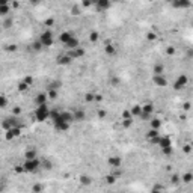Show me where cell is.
<instances>
[{
	"label": "cell",
	"instance_id": "obj_3",
	"mask_svg": "<svg viewBox=\"0 0 193 193\" xmlns=\"http://www.w3.org/2000/svg\"><path fill=\"white\" fill-rule=\"evenodd\" d=\"M53 41H55V39H53V32L48 30V29L42 32L41 36H39V42L42 44V47H44V48L51 47V45H53Z\"/></svg>",
	"mask_w": 193,
	"mask_h": 193
},
{
	"label": "cell",
	"instance_id": "obj_27",
	"mask_svg": "<svg viewBox=\"0 0 193 193\" xmlns=\"http://www.w3.org/2000/svg\"><path fill=\"white\" fill-rule=\"evenodd\" d=\"M160 127H162V119H158V118L151 119V128L153 130H160Z\"/></svg>",
	"mask_w": 193,
	"mask_h": 193
},
{
	"label": "cell",
	"instance_id": "obj_26",
	"mask_svg": "<svg viewBox=\"0 0 193 193\" xmlns=\"http://www.w3.org/2000/svg\"><path fill=\"white\" fill-rule=\"evenodd\" d=\"M41 169H44V170H51L53 169V163L50 162V160H41Z\"/></svg>",
	"mask_w": 193,
	"mask_h": 193
},
{
	"label": "cell",
	"instance_id": "obj_42",
	"mask_svg": "<svg viewBox=\"0 0 193 193\" xmlns=\"http://www.w3.org/2000/svg\"><path fill=\"white\" fill-rule=\"evenodd\" d=\"M42 190H44L42 184H33V186H32V192H33V193H41Z\"/></svg>",
	"mask_w": 193,
	"mask_h": 193
},
{
	"label": "cell",
	"instance_id": "obj_63",
	"mask_svg": "<svg viewBox=\"0 0 193 193\" xmlns=\"http://www.w3.org/2000/svg\"><path fill=\"white\" fill-rule=\"evenodd\" d=\"M9 2H8V0H0V5H8Z\"/></svg>",
	"mask_w": 193,
	"mask_h": 193
},
{
	"label": "cell",
	"instance_id": "obj_33",
	"mask_svg": "<svg viewBox=\"0 0 193 193\" xmlns=\"http://www.w3.org/2000/svg\"><path fill=\"white\" fill-rule=\"evenodd\" d=\"M98 39H100V33H98L97 30H92L91 33H89V41H91V42H97Z\"/></svg>",
	"mask_w": 193,
	"mask_h": 193
},
{
	"label": "cell",
	"instance_id": "obj_52",
	"mask_svg": "<svg viewBox=\"0 0 193 193\" xmlns=\"http://www.w3.org/2000/svg\"><path fill=\"white\" fill-rule=\"evenodd\" d=\"M122 119H131V113H130V110H124L122 112Z\"/></svg>",
	"mask_w": 193,
	"mask_h": 193
},
{
	"label": "cell",
	"instance_id": "obj_25",
	"mask_svg": "<svg viewBox=\"0 0 193 193\" xmlns=\"http://www.w3.org/2000/svg\"><path fill=\"white\" fill-rule=\"evenodd\" d=\"M181 178V183H184V184H190L192 181H193V174L192 172H186L183 177H180Z\"/></svg>",
	"mask_w": 193,
	"mask_h": 193
},
{
	"label": "cell",
	"instance_id": "obj_35",
	"mask_svg": "<svg viewBox=\"0 0 193 193\" xmlns=\"http://www.w3.org/2000/svg\"><path fill=\"white\" fill-rule=\"evenodd\" d=\"M170 184H174V186H177V184H180L181 183V178H180V175L178 174H174L172 177H170Z\"/></svg>",
	"mask_w": 193,
	"mask_h": 193
},
{
	"label": "cell",
	"instance_id": "obj_31",
	"mask_svg": "<svg viewBox=\"0 0 193 193\" xmlns=\"http://www.w3.org/2000/svg\"><path fill=\"white\" fill-rule=\"evenodd\" d=\"M57 95H59L57 89H50V88H48V91H47V97H48L50 100H56V98H57Z\"/></svg>",
	"mask_w": 193,
	"mask_h": 193
},
{
	"label": "cell",
	"instance_id": "obj_50",
	"mask_svg": "<svg viewBox=\"0 0 193 193\" xmlns=\"http://www.w3.org/2000/svg\"><path fill=\"white\" fill-rule=\"evenodd\" d=\"M97 116H98V118H100V119H104V118L107 116V112H106L104 109H100L98 112H97Z\"/></svg>",
	"mask_w": 193,
	"mask_h": 193
},
{
	"label": "cell",
	"instance_id": "obj_17",
	"mask_svg": "<svg viewBox=\"0 0 193 193\" xmlns=\"http://www.w3.org/2000/svg\"><path fill=\"white\" fill-rule=\"evenodd\" d=\"M142 113L151 116V115L154 113V104H153V103H145V104L142 106Z\"/></svg>",
	"mask_w": 193,
	"mask_h": 193
},
{
	"label": "cell",
	"instance_id": "obj_44",
	"mask_svg": "<svg viewBox=\"0 0 193 193\" xmlns=\"http://www.w3.org/2000/svg\"><path fill=\"white\" fill-rule=\"evenodd\" d=\"M149 193H163V187L160 186V184H155L153 189H151V192Z\"/></svg>",
	"mask_w": 193,
	"mask_h": 193
},
{
	"label": "cell",
	"instance_id": "obj_13",
	"mask_svg": "<svg viewBox=\"0 0 193 193\" xmlns=\"http://www.w3.org/2000/svg\"><path fill=\"white\" fill-rule=\"evenodd\" d=\"M47 100H48V97H47V92H39L36 97H35V104L36 106H42V104H47Z\"/></svg>",
	"mask_w": 193,
	"mask_h": 193
},
{
	"label": "cell",
	"instance_id": "obj_14",
	"mask_svg": "<svg viewBox=\"0 0 193 193\" xmlns=\"http://www.w3.org/2000/svg\"><path fill=\"white\" fill-rule=\"evenodd\" d=\"M71 62H72V59H71L68 55L57 56V59H56V63H57V65H62V67H67V65H70Z\"/></svg>",
	"mask_w": 193,
	"mask_h": 193
},
{
	"label": "cell",
	"instance_id": "obj_34",
	"mask_svg": "<svg viewBox=\"0 0 193 193\" xmlns=\"http://www.w3.org/2000/svg\"><path fill=\"white\" fill-rule=\"evenodd\" d=\"M8 106V97L5 94H0V109H5Z\"/></svg>",
	"mask_w": 193,
	"mask_h": 193
},
{
	"label": "cell",
	"instance_id": "obj_45",
	"mask_svg": "<svg viewBox=\"0 0 193 193\" xmlns=\"http://www.w3.org/2000/svg\"><path fill=\"white\" fill-rule=\"evenodd\" d=\"M23 82H24V83L27 84V86L30 88L32 84H33V77H32V76H26V77L23 79Z\"/></svg>",
	"mask_w": 193,
	"mask_h": 193
},
{
	"label": "cell",
	"instance_id": "obj_49",
	"mask_svg": "<svg viewBox=\"0 0 193 193\" xmlns=\"http://www.w3.org/2000/svg\"><path fill=\"white\" fill-rule=\"evenodd\" d=\"M62 86V83L59 82V80H55V82H51V84H50V89H59Z\"/></svg>",
	"mask_w": 193,
	"mask_h": 193
},
{
	"label": "cell",
	"instance_id": "obj_62",
	"mask_svg": "<svg viewBox=\"0 0 193 193\" xmlns=\"http://www.w3.org/2000/svg\"><path fill=\"white\" fill-rule=\"evenodd\" d=\"M18 6H20L18 2H12V8H18Z\"/></svg>",
	"mask_w": 193,
	"mask_h": 193
},
{
	"label": "cell",
	"instance_id": "obj_30",
	"mask_svg": "<svg viewBox=\"0 0 193 193\" xmlns=\"http://www.w3.org/2000/svg\"><path fill=\"white\" fill-rule=\"evenodd\" d=\"M30 48L32 50H33V51H41L42 48H44V47H42V44H41V42H39V39L38 41H33V42H32V45H30Z\"/></svg>",
	"mask_w": 193,
	"mask_h": 193
},
{
	"label": "cell",
	"instance_id": "obj_23",
	"mask_svg": "<svg viewBox=\"0 0 193 193\" xmlns=\"http://www.w3.org/2000/svg\"><path fill=\"white\" fill-rule=\"evenodd\" d=\"M11 12V5H0V17H8Z\"/></svg>",
	"mask_w": 193,
	"mask_h": 193
},
{
	"label": "cell",
	"instance_id": "obj_48",
	"mask_svg": "<svg viewBox=\"0 0 193 193\" xmlns=\"http://www.w3.org/2000/svg\"><path fill=\"white\" fill-rule=\"evenodd\" d=\"M146 39L148 41H155L157 39V33H155V32H148V33H146Z\"/></svg>",
	"mask_w": 193,
	"mask_h": 193
},
{
	"label": "cell",
	"instance_id": "obj_57",
	"mask_svg": "<svg viewBox=\"0 0 193 193\" xmlns=\"http://www.w3.org/2000/svg\"><path fill=\"white\" fill-rule=\"evenodd\" d=\"M80 5H82V8H91L94 3H92V2H89V0H83V2H82Z\"/></svg>",
	"mask_w": 193,
	"mask_h": 193
},
{
	"label": "cell",
	"instance_id": "obj_10",
	"mask_svg": "<svg viewBox=\"0 0 193 193\" xmlns=\"http://www.w3.org/2000/svg\"><path fill=\"white\" fill-rule=\"evenodd\" d=\"M153 82H154V84H157L158 88H166L167 86V79L165 76H154Z\"/></svg>",
	"mask_w": 193,
	"mask_h": 193
},
{
	"label": "cell",
	"instance_id": "obj_32",
	"mask_svg": "<svg viewBox=\"0 0 193 193\" xmlns=\"http://www.w3.org/2000/svg\"><path fill=\"white\" fill-rule=\"evenodd\" d=\"M104 181H106V184H109V186H113L115 183H116V177L115 175H106V178H104Z\"/></svg>",
	"mask_w": 193,
	"mask_h": 193
},
{
	"label": "cell",
	"instance_id": "obj_8",
	"mask_svg": "<svg viewBox=\"0 0 193 193\" xmlns=\"http://www.w3.org/2000/svg\"><path fill=\"white\" fill-rule=\"evenodd\" d=\"M72 116H74V122H83L86 119V112L83 109H76L72 112Z\"/></svg>",
	"mask_w": 193,
	"mask_h": 193
},
{
	"label": "cell",
	"instance_id": "obj_19",
	"mask_svg": "<svg viewBox=\"0 0 193 193\" xmlns=\"http://www.w3.org/2000/svg\"><path fill=\"white\" fill-rule=\"evenodd\" d=\"M130 110V113H131V118H134V116H140V113H142V106L140 104H134L131 109H128Z\"/></svg>",
	"mask_w": 193,
	"mask_h": 193
},
{
	"label": "cell",
	"instance_id": "obj_53",
	"mask_svg": "<svg viewBox=\"0 0 193 193\" xmlns=\"http://www.w3.org/2000/svg\"><path fill=\"white\" fill-rule=\"evenodd\" d=\"M14 170H15V174H24V169H23V165H17V166L14 167Z\"/></svg>",
	"mask_w": 193,
	"mask_h": 193
},
{
	"label": "cell",
	"instance_id": "obj_28",
	"mask_svg": "<svg viewBox=\"0 0 193 193\" xmlns=\"http://www.w3.org/2000/svg\"><path fill=\"white\" fill-rule=\"evenodd\" d=\"M158 136H160L158 130H153V128L146 133V139H148V140H153V139H155V137H158Z\"/></svg>",
	"mask_w": 193,
	"mask_h": 193
},
{
	"label": "cell",
	"instance_id": "obj_43",
	"mask_svg": "<svg viewBox=\"0 0 193 193\" xmlns=\"http://www.w3.org/2000/svg\"><path fill=\"white\" fill-rule=\"evenodd\" d=\"M80 14H82V11H80V8H79V6H72V8H71V15L79 17Z\"/></svg>",
	"mask_w": 193,
	"mask_h": 193
},
{
	"label": "cell",
	"instance_id": "obj_61",
	"mask_svg": "<svg viewBox=\"0 0 193 193\" xmlns=\"http://www.w3.org/2000/svg\"><path fill=\"white\" fill-rule=\"evenodd\" d=\"M190 107H192V104H190V103L187 101V103H184V106H183V109H184V110L187 112V110H190Z\"/></svg>",
	"mask_w": 193,
	"mask_h": 193
},
{
	"label": "cell",
	"instance_id": "obj_11",
	"mask_svg": "<svg viewBox=\"0 0 193 193\" xmlns=\"http://www.w3.org/2000/svg\"><path fill=\"white\" fill-rule=\"evenodd\" d=\"M160 148H167V146H172V140H170V137L169 136H160L158 139V143H157Z\"/></svg>",
	"mask_w": 193,
	"mask_h": 193
},
{
	"label": "cell",
	"instance_id": "obj_54",
	"mask_svg": "<svg viewBox=\"0 0 193 193\" xmlns=\"http://www.w3.org/2000/svg\"><path fill=\"white\" fill-rule=\"evenodd\" d=\"M112 175H115L116 178H118V177H122V175H124V170H122L121 167H118V169H115V172H113Z\"/></svg>",
	"mask_w": 193,
	"mask_h": 193
},
{
	"label": "cell",
	"instance_id": "obj_21",
	"mask_svg": "<svg viewBox=\"0 0 193 193\" xmlns=\"http://www.w3.org/2000/svg\"><path fill=\"white\" fill-rule=\"evenodd\" d=\"M104 53H106L107 56H113L115 53H116V47H115V45H112L110 42H107L106 47H104Z\"/></svg>",
	"mask_w": 193,
	"mask_h": 193
},
{
	"label": "cell",
	"instance_id": "obj_47",
	"mask_svg": "<svg viewBox=\"0 0 193 193\" xmlns=\"http://www.w3.org/2000/svg\"><path fill=\"white\" fill-rule=\"evenodd\" d=\"M133 125V118L131 119H122V127L124 128H130Z\"/></svg>",
	"mask_w": 193,
	"mask_h": 193
},
{
	"label": "cell",
	"instance_id": "obj_29",
	"mask_svg": "<svg viewBox=\"0 0 193 193\" xmlns=\"http://www.w3.org/2000/svg\"><path fill=\"white\" fill-rule=\"evenodd\" d=\"M59 113H60L59 110H56V109H51V110H50V113H48V119L55 122V121L57 119V118H59Z\"/></svg>",
	"mask_w": 193,
	"mask_h": 193
},
{
	"label": "cell",
	"instance_id": "obj_9",
	"mask_svg": "<svg viewBox=\"0 0 193 193\" xmlns=\"http://www.w3.org/2000/svg\"><path fill=\"white\" fill-rule=\"evenodd\" d=\"M53 125H55V128H56V130L57 131H68L70 130V127H71V124H68V122H63V121H55V122H53Z\"/></svg>",
	"mask_w": 193,
	"mask_h": 193
},
{
	"label": "cell",
	"instance_id": "obj_18",
	"mask_svg": "<svg viewBox=\"0 0 193 193\" xmlns=\"http://www.w3.org/2000/svg\"><path fill=\"white\" fill-rule=\"evenodd\" d=\"M72 36H74V35L71 33V32H62V33L59 35V41L62 42L63 45H65L67 42H68V41H70V39L72 38Z\"/></svg>",
	"mask_w": 193,
	"mask_h": 193
},
{
	"label": "cell",
	"instance_id": "obj_1",
	"mask_svg": "<svg viewBox=\"0 0 193 193\" xmlns=\"http://www.w3.org/2000/svg\"><path fill=\"white\" fill-rule=\"evenodd\" d=\"M23 169H24V174H35V172H38V170L41 169V160L39 158L24 160Z\"/></svg>",
	"mask_w": 193,
	"mask_h": 193
},
{
	"label": "cell",
	"instance_id": "obj_41",
	"mask_svg": "<svg viewBox=\"0 0 193 193\" xmlns=\"http://www.w3.org/2000/svg\"><path fill=\"white\" fill-rule=\"evenodd\" d=\"M5 50L9 51V53H14V51L18 50V47H17V44H8V45L5 47Z\"/></svg>",
	"mask_w": 193,
	"mask_h": 193
},
{
	"label": "cell",
	"instance_id": "obj_5",
	"mask_svg": "<svg viewBox=\"0 0 193 193\" xmlns=\"http://www.w3.org/2000/svg\"><path fill=\"white\" fill-rule=\"evenodd\" d=\"M107 165H109L112 169L121 167V165H122V157H119V155H110L109 158H107Z\"/></svg>",
	"mask_w": 193,
	"mask_h": 193
},
{
	"label": "cell",
	"instance_id": "obj_38",
	"mask_svg": "<svg viewBox=\"0 0 193 193\" xmlns=\"http://www.w3.org/2000/svg\"><path fill=\"white\" fill-rule=\"evenodd\" d=\"M2 128H3L5 131H8V130H11V128H12V125H11V122H9L8 118H5V119H3V122H2Z\"/></svg>",
	"mask_w": 193,
	"mask_h": 193
},
{
	"label": "cell",
	"instance_id": "obj_12",
	"mask_svg": "<svg viewBox=\"0 0 193 193\" xmlns=\"http://www.w3.org/2000/svg\"><path fill=\"white\" fill-rule=\"evenodd\" d=\"M172 6L177 9H186L192 6V2H189V0H175V2H172Z\"/></svg>",
	"mask_w": 193,
	"mask_h": 193
},
{
	"label": "cell",
	"instance_id": "obj_37",
	"mask_svg": "<svg viewBox=\"0 0 193 193\" xmlns=\"http://www.w3.org/2000/svg\"><path fill=\"white\" fill-rule=\"evenodd\" d=\"M17 89H18L20 92H26V91L29 89V86H27V84H26V83H24L23 80H21V82H20L18 84H17Z\"/></svg>",
	"mask_w": 193,
	"mask_h": 193
},
{
	"label": "cell",
	"instance_id": "obj_55",
	"mask_svg": "<svg viewBox=\"0 0 193 193\" xmlns=\"http://www.w3.org/2000/svg\"><path fill=\"white\" fill-rule=\"evenodd\" d=\"M21 113V107L20 106H15L14 109H12V116H18Z\"/></svg>",
	"mask_w": 193,
	"mask_h": 193
},
{
	"label": "cell",
	"instance_id": "obj_15",
	"mask_svg": "<svg viewBox=\"0 0 193 193\" xmlns=\"http://www.w3.org/2000/svg\"><path fill=\"white\" fill-rule=\"evenodd\" d=\"M94 5H95V8L98 9V11H107L112 6V3L109 2V0H98V2L94 3Z\"/></svg>",
	"mask_w": 193,
	"mask_h": 193
},
{
	"label": "cell",
	"instance_id": "obj_60",
	"mask_svg": "<svg viewBox=\"0 0 193 193\" xmlns=\"http://www.w3.org/2000/svg\"><path fill=\"white\" fill-rule=\"evenodd\" d=\"M94 101H97V103L103 101V95H101V94H95V97H94Z\"/></svg>",
	"mask_w": 193,
	"mask_h": 193
},
{
	"label": "cell",
	"instance_id": "obj_24",
	"mask_svg": "<svg viewBox=\"0 0 193 193\" xmlns=\"http://www.w3.org/2000/svg\"><path fill=\"white\" fill-rule=\"evenodd\" d=\"M153 72H154V76H163V72H165V67L162 65V63H155V65H154V70H153Z\"/></svg>",
	"mask_w": 193,
	"mask_h": 193
},
{
	"label": "cell",
	"instance_id": "obj_46",
	"mask_svg": "<svg viewBox=\"0 0 193 193\" xmlns=\"http://www.w3.org/2000/svg\"><path fill=\"white\" fill-rule=\"evenodd\" d=\"M5 139H6V140H14V139H15V136H14L12 130H8V131L5 133Z\"/></svg>",
	"mask_w": 193,
	"mask_h": 193
},
{
	"label": "cell",
	"instance_id": "obj_58",
	"mask_svg": "<svg viewBox=\"0 0 193 193\" xmlns=\"http://www.w3.org/2000/svg\"><path fill=\"white\" fill-rule=\"evenodd\" d=\"M44 24H45L47 27H50V26H53V24H55V18H47V20L44 21Z\"/></svg>",
	"mask_w": 193,
	"mask_h": 193
},
{
	"label": "cell",
	"instance_id": "obj_59",
	"mask_svg": "<svg viewBox=\"0 0 193 193\" xmlns=\"http://www.w3.org/2000/svg\"><path fill=\"white\" fill-rule=\"evenodd\" d=\"M183 151H184L186 154H190V153H192V145H190V143H187V145H184V148H183Z\"/></svg>",
	"mask_w": 193,
	"mask_h": 193
},
{
	"label": "cell",
	"instance_id": "obj_39",
	"mask_svg": "<svg viewBox=\"0 0 193 193\" xmlns=\"http://www.w3.org/2000/svg\"><path fill=\"white\" fill-rule=\"evenodd\" d=\"M162 153H163V155L170 157V155H172V153H174V149H172V146H167V148H163V149H162Z\"/></svg>",
	"mask_w": 193,
	"mask_h": 193
},
{
	"label": "cell",
	"instance_id": "obj_51",
	"mask_svg": "<svg viewBox=\"0 0 193 193\" xmlns=\"http://www.w3.org/2000/svg\"><path fill=\"white\" fill-rule=\"evenodd\" d=\"M166 55H169V56L175 55V47H174V45H169V47L166 48Z\"/></svg>",
	"mask_w": 193,
	"mask_h": 193
},
{
	"label": "cell",
	"instance_id": "obj_16",
	"mask_svg": "<svg viewBox=\"0 0 193 193\" xmlns=\"http://www.w3.org/2000/svg\"><path fill=\"white\" fill-rule=\"evenodd\" d=\"M65 47L68 48V51L70 50H74V48H77V47H80V42H79V38H76V36H72L67 44H65Z\"/></svg>",
	"mask_w": 193,
	"mask_h": 193
},
{
	"label": "cell",
	"instance_id": "obj_2",
	"mask_svg": "<svg viewBox=\"0 0 193 193\" xmlns=\"http://www.w3.org/2000/svg\"><path fill=\"white\" fill-rule=\"evenodd\" d=\"M48 113H50V109L47 104H42V106H36L35 109V118L38 122H45L48 119Z\"/></svg>",
	"mask_w": 193,
	"mask_h": 193
},
{
	"label": "cell",
	"instance_id": "obj_20",
	"mask_svg": "<svg viewBox=\"0 0 193 193\" xmlns=\"http://www.w3.org/2000/svg\"><path fill=\"white\" fill-rule=\"evenodd\" d=\"M24 158H26V160H33V158H38V153H36V149H27V151H24Z\"/></svg>",
	"mask_w": 193,
	"mask_h": 193
},
{
	"label": "cell",
	"instance_id": "obj_36",
	"mask_svg": "<svg viewBox=\"0 0 193 193\" xmlns=\"http://www.w3.org/2000/svg\"><path fill=\"white\" fill-rule=\"evenodd\" d=\"M12 23H14V18H12V17H6V20L3 21V27H5V29L12 27Z\"/></svg>",
	"mask_w": 193,
	"mask_h": 193
},
{
	"label": "cell",
	"instance_id": "obj_22",
	"mask_svg": "<svg viewBox=\"0 0 193 193\" xmlns=\"http://www.w3.org/2000/svg\"><path fill=\"white\" fill-rule=\"evenodd\" d=\"M79 183H80L82 186H91V184H92V178H91L89 175H80Z\"/></svg>",
	"mask_w": 193,
	"mask_h": 193
},
{
	"label": "cell",
	"instance_id": "obj_56",
	"mask_svg": "<svg viewBox=\"0 0 193 193\" xmlns=\"http://www.w3.org/2000/svg\"><path fill=\"white\" fill-rule=\"evenodd\" d=\"M110 83H112V86H119V83H121V80L118 79V77H112V80H110Z\"/></svg>",
	"mask_w": 193,
	"mask_h": 193
},
{
	"label": "cell",
	"instance_id": "obj_6",
	"mask_svg": "<svg viewBox=\"0 0 193 193\" xmlns=\"http://www.w3.org/2000/svg\"><path fill=\"white\" fill-rule=\"evenodd\" d=\"M67 55H68L71 59H80V57H83L84 55H86V50L82 48V47H77V48H74V50H70Z\"/></svg>",
	"mask_w": 193,
	"mask_h": 193
},
{
	"label": "cell",
	"instance_id": "obj_4",
	"mask_svg": "<svg viewBox=\"0 0 193 193\" xmlns=\"http://www.w3.org/2000/svg\"><path fill=\"white\" fill-rule=\"evenodd\" d=\"M187 83H189V77L186 76V74H181V76H178L177 80L174 82L172 88H174L175 91H181V89H184V88L187 86Z\"/></svg>",
	"mask_w": 193,
	"mask_h": 193
},
{
	"label": "cell",
	"instance_id": "obj_7",
	"mask_svg": "<svg viewBox=\"0 0 193 193\" xmlns=\"http://www.w3.org/2000/svg\"><path fill=\"white\" fill-rule=\"evenodd\" d=\"M59 121H63V122H68V124H71V122H74V116H72V112H68V110H62L60 113H59V118H57ZM56 119V121H57Z\"/></svg>",
	"mask_w": 193,
	"mask_h": 193
},
{
	"label": "cell",
	"instance_id": "obj_40",
	"mask_svg": "<svg viewBox=\"0 0 193 193\" xmlns=\"http://www.w3.org/2000/svg\"><path fill=\"white\" fill-rule=\"evenodd\" d=\"M94 97H95V94L86 92V94H84V101H86V103H92L94 101Z\"/></svg>",
	"mask_w": 193,
	"mask_h": 193
}]
</instances>
